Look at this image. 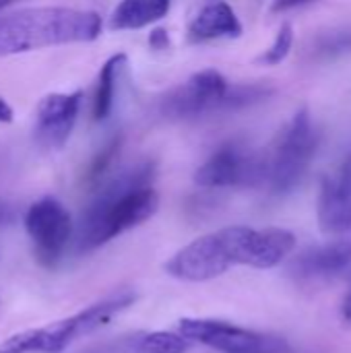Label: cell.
Listing matches in <instances>:
<instances>
[{
    "mask_svg": "<svg viewBox=\"0 0 351 353\" xmlns=\"http://www.w3.org/2000/svg\"><path fill=\"white\" fill-rule=\"evenodd\" d=\"M319 147V132L314 130L308 108H302L290 124L279 132L275 147L267 159L265 184L273 194L292 192L304 178Z\"/></svg>",
    "mask_w": 351,
    "mask_h": 353,
    "instance_id": "obj_5",
    "label": "cell"
},
{
    "mask_svg": "<svg viewBox=\"0 0 351 353\" xmlns=\"http://www.w3.org/2000/svg\"><path fill=\"white\" fill-rule=\"evenodd\" d=\"M8 217H10V211H8V207H6L4 203H0V223H4Z\"/></svg>",
    "mask_w": 351,
    "mask_h": 353,
    "instance_id": "obj_24",
    "label": "cell"
},
{
    "mask_svg": "<svg viewBox=\"0 0 351 353\" xmlns=\"http://www.w3.org/2000/svg\"><path fill=\"white\" fill-rule=\"evenodd\" d=\"M120 147H122V137H114L101 147V151H97V155L87 165V172H85V178H83L87 186H97L101 182V178L114 165V161H116V157L120 153Z\"/></svg>",
    "mask_w": 351,
    "mask_h": 353,
    "instance_id": "obj_18",
    "label": "cell"
},
{
    "mask_svg": "<svg viewBox=\"0 0 351 353\" xmlns=\"http://www.w3.org/2000/svg\"><path fill=\"white\" fill-rule=\"evenodd\" d=\"M14 118V112L12 108L8 105V101L0 95V124H10Z\"/></svg>",
    "mask_w": 351,
    "mask_h": 353,
    "instance_id": "obj_22",
    "label": "cell"
},
{
    "mask_svg": "<svg viewBox=\"0 0 351 353\" xmlns=\"http://www.w3.org/2000/svg\"><path fill=\"white\" fill-rule=\"evenodd\" d=\"M267 178L265 155L252 153L238 143L219 147L194 174V182L205 188L259 186Z\"/></svg>",
    "mask_w": 351,
    "mask_h": 353,
    "instance_id": "obj_9",
    "label": "cell"
},
{
    "mask_svg": "<svg viewBox=\"0 0 351 353\" xmlns=\"http://www.w3.org/2000/svg\"><path fill=\"white\" fill-rule=\"evenodd\" d=\"M101 17L66 6L23 8L0 17V58L31 50L87 43L101 35Z\"/></svg>",
    "mask_w": 351,
    "mask_h": 353,
    "instance_id": "obj_3",
    "label": "cell"
},
{
    "mask_svg": "<svg viewBox=\"0 0 351 353\" xmlns=\"http://www.w3.org/2000/svg\"><path fill=\"white\" fill-rule=\"evenodd\" d=\"M180 335L192 343H203L221 353H290L292 347L283 337L257 333L217 319H182Z\"/></svg>",
    "mask_w": 351,
    "mask_h": 353,
    "instance_id": "obj_6",
    "label": "cell"
},
{
    "mask_svg": "<svg viewBox=\"0 0 351 353\" xmlns=\"http://www.w3.org/2000/svg\"><path fill=\"white\" fill-rule=\"evenodd\" d=\"M190 345L192 341L180 333L155 331V333L143 335L134 350L137 353H186L190 350Z\"/></svg>",
    "mask_w": 351,
    "mask_h": 353,
    "instance_id": "obj_16",
    "label": "cell"
},
{
    "mask_svg": "<svg viewBox=\"0 0 351 353\" xmlns=\"http://www.w3.org/2000/svg\"><path fill=\"white\" fill-rule=\"evenodd\" d=\"M244 33V27L225 0H205L201 10L188 25V39L192 43L213 39H236Z\"/></svg>",
    "mask_w": 351,
    "mask_h": 353,
    "instance_id": "obj_13",
    "label": "cell"
},
{
    "mask_svg": "<svg viewBox=\"0 0 351 353\" xmlns=\"http://www.w3.org/2000/svg\"><path fill=\"white\" fill-rule=\"evenodd\" d=\"M351 52V25L323 31L314 39V54L319 58H335Z\"/></svg>",
    "mask_w": 351,
    "mask_h": 353,
    "instance_id": "obj_17",
    "label": "cell"
},
{
    "mask_svg": "<svg viewBox=\"0 0 351 353\" xmlns=\"http://www.w3.org/2000/svg\"><path fill=\"white\" fill-rule=\"evenodd\" d=\"M292 46H294V27L292 23H283L275 35V41L257 58V62L265 66H277L290 56Z\"/></svg>",
    "mask_w": 351,
    "mask_h": 353,
    "instance_id": "obj_19",
    "label": "cell"
},
{
    "mask_svg": "<svg viewBox=\"0 0 351 353\" xmlns=\"http://www.w3.org/2000/svg\"><path fill=\"white\" fill-rule=\"evenodd\" d=\"M310 0H273V6L271 10L273 12H283V10H290V8H296L300 4H306Z\"/></svg>",
    "mask_w": 351,
    "mask_h": 353,
    "instance_id": "obj_21",
    "label": "cell"
},
{
    "mask_svg": "<svg viewBox=\"0 0 351 353\" xmlns=\"http://www.w3.org/2000/svg\"><path fill=\"white\" fill-rule=\"evenodd\" d=\"M17 2H21V0H0V10H4V8L12 6V4H17Z\"/></svg>",
    "mask_w": 351,
    "mask_h": 353,
    "instance_id": "obj_25",
    "label": "cell"
},
{
    "mask_svg": "<svg viewBox=\"0 0 351 353\" xmlns=\"http://www.w3.org/2000/svg\"><path fill=\"white\" fill-rule=\"evenodd\" d=\"M83 103V91L50 93L37 103L35 141L43 149H62L72 134Z\"/></svg>",
    "mask_w": 351,
    "mask_h": 353,
    "instance_id": "obj_11",
    "label": "cell"
},
{
    "mask_svg": "<svg viewBox=\"0 0 351 353\" xmlns=\"http://www.w3.org/2000/svg\"><path fill=\"white\" fill-rule=\"evenodd\" d=\"M126 62V54H114L110 56L97 77V87H95V95H93V120L101 122L110 116L112 105H114V89H116V79H118V70L124 66Z\"/></svg>",
    "mask_w": 351,
    "mask_h": 353,
    "instance_id": "obj_15",
    "label": "cell"
},
{
    "mask_svg": "<svg viewBox=\"0 0 351 353\" xmlns=\"http://www.w3.org/2000/svg\"><path fill=\"white\" fill-rule=\"evenodd\" d=\"M341 316H343V321L351 323V290H350V294L345 296L343 304H341Z\"/></svg>",
    "mask_w": 351,
    "mask_h": 353,
    "instance_id": "obj_23",
    "label": "cell"
},
{
    "mask_svg": "<svg viewBox=\"0 0 351 353\" xmlns=\"http://www.w3.org/2000/svg\"><path fill=\"white\" fill-rule=\"evenodd\" d=\"M296 248V236L281 228L254 230L232 225L201 236L180 248L168 263L166 273L180 281H211L232 267L273 269Z\"/></svg>",
    "mask_w": 351,
    "mask_h": 353,
    "instance_id": "obj_1",
    "label": "cell"
},
{
    "mask_svg": "<svg viewBox=\"0 0 351 353\" xmlns=\"http://www.w3.org/2000/svg\"><path fill=\"white\" fill-rule=\"evenodd\" d=\"M317 215L323 234L333 238L351 234V153L323 178Z\"/></svg>",
    "mask_w": 351,
    "mask_h": 353,
    "instance_id": "obj_10",
    "label": "cell"
},
{
    "mask_svg": "<svg viewBox=\"0 0 351 353\" xmlns=\"http://www.w3.org/2000/svg\"><path fill=\"white\" fill-rule=\"evenodd\" d=\"M25 230L31 238L35 261L46 269H54L72 236V219L66 207L54 196L35 201L25 213Z\"/></svg>",
    "mask_w": 351,
    "mask_h": 353,
    "instance_id": "obj_7",
    "label": "cell"
},
{
    "mask_svg": "<svg viewBox=\"0 0 351 353\" xmlns=\"http://www.w3.org/2000/svg\"><path fill=\"white\" fill-rule=\"evenodd\" d=\"M228 89L230 83L219 70L205 68L194 72L184 85L172 89L161 99L159 112L170 120H190L223 112Z\"/></svg>",
    "mask_w": 351,
    "mask_h": 353,
    "instance_id": "obj_8",
    "label": "cell"
},
{
    "mask_svg": "<svg viewBox=\"0 0 351 353\" xmlns=\"http://www.w3.org/2000/svg\"><path fill=\"white\" fill-rule=\"evenodd\" d=\"M351 265V234L337 236L323 246H314L298 254L290 263V273L298 279H317L337 275Z\"/></svg>",
    "mask_w": 351,
    "mask_h": 353,
    "instance_id": "obj_12",
    "label": "cell"
},
{
    "mask_svg": "<svg viewBox=\"0 0 351 353\" xmlns=\"http://www.w3.org/2000/svg\"><path fill=\"white\" fill-rule=\"evenodd\" d=\"M153 176L155 165L145 161L114 178L83 213L77 250L91 252L151 219L159 209V194L151 186Z\"/></svg>",
    "mask_w": 351,
    "mask_h": 353,
    "instance_id": "obj_2",
    "label": "cell"
},
{
    "mask_svg": "<svg viewBox=\"0 0 351 353\" xmlns=\"http://www.w3.org/2000/svg\"><path fill=\"white\" fill-rule=\"evenodd\" d=\"M149 46L153 50H168L170 48V35L166 29H153L149 35Z\"/></svg>",
    "mask_w": 351,
    "mask_h": 353,
    "instance_id": "obj_20",
    "label": "cell"
},
{
    "mask_svg": "<svg viewBox=\"0 0 351 353\" xmlns=\"http://www.w3.org/2000/svg\"><path fill=\"white\" fill-rule=\"evenodd\" d=\"M132 292H120L103 298L81 312L62 321L50 323L39 329L21 331L0 343V353H62L74 341L106 327L116 314L124 312L134 304Z\"/></svg>",
    "mask_w": 351,
    "mask_h": 353,
    "instance_id": "obj_4",
    "label": "cell"
},
{
    "mask_svg": "<svg viewBox=\"0 0 351 353\" xmlns=\"http://www.w3.org/2000/svg\"><path fill=\"white\" fill-rule=\"evenodd\" d=\"M172 0H122L112 17L110 29L114 31H134L161 21L170 12Z\"/></svg>",
    "mask_w": 351,
    "mask_h": 353,
    "instance_id": "obj_14",
    "label": "cell"
}]
</instances>
